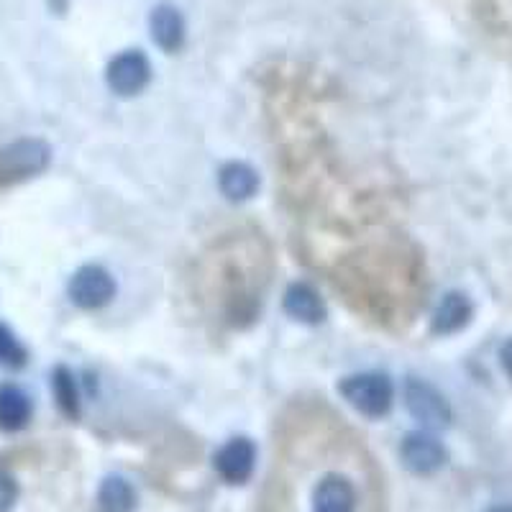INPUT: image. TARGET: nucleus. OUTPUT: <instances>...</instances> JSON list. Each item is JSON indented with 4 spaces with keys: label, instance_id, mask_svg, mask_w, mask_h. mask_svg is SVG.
<instances>
[{
    "label": "nucleus",
    "instance_id": "f257e3e1",
    "mask_svg": "<svg viewBox=\"0 0 512 512\" xmlns=\"http://www.w3.org/2000/svg\"><path fill=\"white\" fill-rule=\"evenodd\" d=\"M52 162V149L41 139H18L0 149V185L41 175Z\"/></svg>",
    "mask_w": 512,
    "mask_h": 512
},
{
    "label": "nucleus",
    "instance_id": "f03ea898",
    "mask_svg": "<svg viewBox=\"0 0 512 512\" xmlns=\"http://www.w3.org/2000/svg\"><path fill=\"white\" fill-rule=\"evenodd\" d=\"M338 392L344 395L351 408L359 410L367 418H382L392 408V382L384 374H354L338 384Z\"/></svg>",
    "mask_w": 512,
    "mask_h": 512
},
{
    "label": "nucleus",
    "instance_id": "7ed1b4c3",
    "mask_svg": "<svg viewBox=\"0 0 512 512\" xmlns=\"http://www.w3.org/2000/svg\"><path fill=\"white\" fill-rule=\"evenodd\" d=\"M405 405L410 415L423 425V431H441L451 423V408L441 392L423 379H408L405 384Z\"/></svg>",
    "mask_w": 512,
    "mask_h": 512
},
{
    "label": "nucleus",
    "instance_id": "20e7f679",
    "mask_svg": "<svg viewBox=\"0 0 512 512\" xmlns=\"http://www.w3.org/2000/svg\"><path fill=\"white\" fill-rule=\"evenodd\" d=\"M400 456L402 464L408 466L413 474H420V477L436 474L446 464V448L431 431L408 433L402 438Z\"/></svg>",
    "mask_w": 512,
    "mask_h": 512
},
{
    "label": "nucleus",
    "instance_id": "39448f33",
    "mask_svg": "<svg viewBox=\"0 0 512 512\" xmlns=\"http://www.w3.org/2000/svg\"><path fill=\"white\" fill-rule=\"evenodd\" d=\"M113 295H116V282L103 267L88 264V267L77 269L70 282L72 303L85 310L103 308V305L111 303Z\"/></svg>",
    "mask_w": 512,
    "mask_h": 512
},
{
    "label": "nucleus",
    "instance_id": "423d86ee",
    "mask_svg": "<svg viewBox=\"0 0 512 512\" xmlns=\"http://www.w3.org/2000/svg\"><path fill=\"white\" fill-rule=\"evenodd\" d=\"M105 77H108L113 93L128 98V95H136L146 88V82L152 77V64L144 52H123L108 64Z\"/></svg>",
    "mask_w": 512,
    "mask_h": 512
},
{
    "label": "nucleus",
    "instance_id": "0eeeda50",
    "mask_svg": "<svg viewBox=\"0 0 512 512\" xmlns=\"http://www.w3.org/2000/svg\"><path fill=\"white\" fill-rule=\"evenodd\" d=\"M256 446L249 438H231L216 454V472L228 484H244L254 474Z\"/></svg>",
    "mask_w": 512,
    "mask_h": 512
},
{
    "label": "nucleus",
    "instance_id": "6e6552de",
    "mask_svg": "<svg viewBox=\"0 0 512 512\" xmlns=\"http://www.w3.org/2000/svg\"><path fill=\"white\" fill-rule=\"evenodd\" d=\"M313 512H356L354 484L341 474H326L313 489Z\"/></svg>",
    "mask_w": 512,
    "mask_h": 512
},
{
    "label": "nucleus",
    "instance_id": "1a4fd4ad",
    "mask_svg": "<svg viewBox=\"0 0 512 512\" xmlns=\"http://www.w3.org/2000/svg\"><path fill=\"white\" fill-rule=\"evenodd\" d=\"M149 29H152L154 44L164 52H177L185 41V18L169 3L154 8L149 16Z\"/></svg>",
    "mask_w": 512,
    "mask_h": 512
},
{
    "label": "nucleus",
    "instance_id": "9d476101",
    "mask_svg": "<svg viewBox=\"0 0 512 512\" xmlns=\"http://www.w3.org/2000/svg\"><path fill=\"white\" fill-rule=\"evenodd\" d=\"M285 310L290 318L300 320V323H310V326L326 318V305H323L318 292L305 285V282H297L285 292Z\"/></svg>",
    "mask_w": 512,
    "mask_h": 512
},
{
    "label": "nucleus",
    "instance_id": "9b49d317",
    "mask_svg": "<svg viewBox=\"0 0 512 512\" xmlns=\"http://www.w3.org/2000/svg\"><path fill=\"white\" fill-rule=\"evenodd\" d=\"M218 185L221 192L233 203H244V200L254 198L259 190V175L244 162H231L221 169L218 175Z\"/></svg>",
    "mask_w": 512,
    "mask_h": 512
},
{
    "label": "nucleus",
    "instance_id": "f8f14e48",
    "mask_svg": "<svg viewBox=\"0 0 512 512\" xmlns=\"http://www.w3.org/2000/svg\"><path fill=\"white\" fill-rule=\"evenodd\" d=\"M472 320V303L469 297L461 292H448L438 303L436 313H433V331L436 333H456Z\"/></svg>",
    "mask_w": 512,
    "mask_h": 512
},
{
    "label": "nucleus",
    "instance_id": "ddd939ff",
    "mask_svg": "<svg viewBox=\"0 0 512 512\" xmlns=\"http://www.w3.org/2000/svg\"><path fill=\"white\" fill-rule=\"evenodd\" d=\"M31 418V400L16 384L0 387V431L16 433L26 428Z\"/></svg>",
    "mask_w": 512,
    "mask_h": 512
},
{
    "label": "nucleus",
    "instance_id": "4468645a",
    "mask_svg": "<svg viewBox=\"0 0 512 512\" xmlns=\"http://www.w3.org/2000/svg\"><path fill=\"white\" fill-rule=\"evenodd\" d=\"M98 510L100 512H134L136 510V492L123 477H108L100 484L98 492Z\"/></svg>",
    "mask_w": 512,
    "mask_h": 512
},
{
    "label": "nucleus",
    "instance_id": "2eb2a0df",
    "mask_svg": "<svg viewBox=\"0 0 512 512\" xmlns=\"http://www.w3.org/2000/svg\"><path fill=\"white\" fill-rule=\"evenodd\" d=\"M52 390L59 402V408H62V413L70 415V418H77V415H80V397H77L75 377L70 374V369L67 367L54 369Z\"/></svg>",
    "mask_w": 512,
    "mask_h": 512
},
{
    "label": "nucleus",
    "instance_id": "dca6fc26",
    "mask_svg": "<svg viewBox=\"0 0 512 512\" xmlns=\"http://www.w3.org/2000/svg\"><path fill=\"white\" fill-rule=\"evenodd\" d=\"M24 361V346L18 344V338L13 336L11 328H6L0 323V364H6V367H21Z\"/></svg>",
    "mask_w": 512,
    "mask_h": 512
},
{
    "label": "nucleus",
    "instance_id": "f3484780",
    "mask_svg": "<svg viewBox=\"0 0 512 512\" xmlns=\"http://www.w3.org/2000/svg\"><path fill=\"white\" fill-rule=\"evenodd\" d=\"M18 500V482L6 472L0 469V512H11L13 505Z\"/></svg>",
    "mask_w": 512,
    "mask_h": 512
},
{
    "label": "nucleus",
    "instance_id": "a211bd4d",
    "mask_svg": "<svg viewBox=\"0 0 512 512\" xmlns=\"http://www.w3.org/2000/svg\"><path fill=\"white\" fill-rule=\"evenodd\" d=\"M500 359H502V367H505L507 377L512 379V338H510V341H507L505 346H502V351H500Z\"/></svg>",
    "mask_w": 512,
    "mask_h": 512
},
{
    "label": "nucleus",
    "instance_id": "6ab92c4d",
    "mask_svg": "<svg viewBox=\"0 0 512 512\" xmlns=\"http://www.w3.org/2000/svg\"><path fill=\"white\" fill-rule=\"evenodd\" d=\"M487 512H512V505H500V507H492Z\"/></svg>",
    "mask_w": 512,
    "mask_h": 512
}]
</instances>
